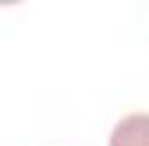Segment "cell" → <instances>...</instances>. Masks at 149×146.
<instances>
[{
  "label": "cell",
  "instance_id": "obj_1",
  "mask_svg": "<svg viewBox=\"0 0 149 146\" xmlns=\"http://www.w3.org/2000/svg\"><path fill=\"white\" fill-rule=\"evenodd\" d=\"M109 146H149V115L135 112L118 120L109 135Z\"/></svg>",
  "mask_w": 149,
  "mask_h": 146
}]
</instances>
